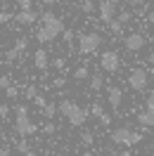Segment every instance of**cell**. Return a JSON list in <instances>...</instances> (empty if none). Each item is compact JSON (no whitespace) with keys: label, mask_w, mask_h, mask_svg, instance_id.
I'll use <instances>...</instances> for the list:
<instances>
[{"label":"cell","mask_w":154,"mask_h":156,"mask_svg":"<svg viewBox=\"0 0 154 156\" xmlns=\"http://www.w3.org/2000/svg\"><path fill=\"white\" fill-rule=\"evenodd\" d=\"M36 95H38V88H36V85H26V88H24V97H26V99H31V102H33V99H36Z\"/></svg>","instance_id":"cell-22"},{"label":"cell","mask_w":154,"mask_h":156,"mask_svg":"<svg viewBox=\"0 0 154 156\" xmlns=\"http://www.w3.org/2000/svg\"><path fill=\"white\" fill-rule=\"evenodd\" d=\"M14 130H17L19 137H31V135L38 133V126L31 121L26 104H17V107H14Z\"/></svg>","instance_id":"cell-3"},{"label":"cell","mask_w":154,"mask_h":156,"mask_svg":"<svg viewBox=\"0 0 154 156\" xmlns=\"http://www.w3.org/2000/svg\"><path fill=\"white\" fill-rule=\"evenodd\" d=\"M81 12L83 14H93V12H97V5L93 0H81Z\"/></svg>","instance_id":"cell-17"},{"label":"cell","mask_w":154,"mask_h":156,"mask_svg":"<svg viewBox=\"0 0 154 156\" xmlns=\"http://www.w3.org/2000/svg\"><path fill=\"white\" fill-rule=\"evenodd\" d=\"M26 48H29V38H17V43L12 45V50H7V55H5L7 62H14L21 52H26Z\"/></svg>","instance_id":"cell-12"},{"label":"cell","mask_w":154,"mask_h":156,"mask_svg":"<svg viewBox=\"0 0 154 156\" xmlns=\"http://www.w3.org/2000/svg\"><path fill=\"white\" fill-rule=\"evenodd\" d=\"M112 121H114V118L109 116V114H107V111H105V114H102V116H100V123H102V126H109V123H112Z\"/></svg>","instance_id":"cell-31"},{"label":"cell","mask_w":154,"mask_h":156,"mask_svg":"<svg viewBox=\"0 0 154 156\" xmlns=\"http://www.w3.org/2000/svg\"><path fill=\"white\" fill-rule=\"evenodd\" d=\"M83 156H93V151H86V154H83Z\"/></svg>","instance_id":"cell-43"},{"label":"cell","mask_w":154,"mask_h":156,"mask_svg":"<svg viewBox=\"0 0 154 156\" xmlns=\"http://www.w3.org/2000/svg\"><path fill=\"white\" fill-rule=\"evenodd\" d=\"M105 88V78H102V73L100 71H95V73H90V90H102Z\"/></svg>","instance_id":"cell-15"},{"label":"cell","mask_w":154,"mask_h":156,"mask_svg":"<svg viewBox=\"0 0 154 156\" xmlns=\"http://www.w3.org/2000/svg\"><path fill=\"white\" fill-rule=\"evenodd\" d=\"M145 45H147V36L140 33V31H133V33H128L123 38V48L128 50V52H140Z\"/></svg>","instance_id":"cell-8"},{"label":"cell","mask_w":154,"mask_h":156,"mask_svg":"<svg viewBox=\"0 0 154 156\" xmlns=\"http://www.w3.org/2000/svg\"><path fill=\"white\" fill-rule=\"evenodd\" d=\"M100 45H102V36L95 33V31L78 36V52H81V55H95Z\"/></svg>","instance_id":"cell-5"},{"label":"cell","mask_w":154,"mask_h":156,"mask_svg":"<svg viewBox=\"0 0 154 156\" xmlns=\"http://www.w3.org/2000/svg\"><path fill=\"white\" fill-rule=\"evenodd\" d=\"M64 83H67V80H64V76H59V78H55V80H52V85H48V88L62 90V88H64Z\"/></svg>","instance_id":"cell-27"},{"label":"cell","mask_w":154,"mask_h":156,"mask_svg":"<svg viewBox=\"0 0 154 156\" xmlns=\"http://www.w3.org/2000/svg\"><path fill=\"white\" fill-rule=\"evenodd\" d=\"M128 85H130L135 92H145V88L149 85V76H147V71H145L142 66L130 69V73H128Z\"/></svg>","instance_id":"cell-6"},{"label":"cell","mask_w":154,"mask_h":156,"mask_svg":"<svg viewBox=\"0 0 154 156\" xmlns=\"http://www.w3.org/2000/svg\"><path fill=\"white\" fill-rule=\"evenodd\" d=\"M88 78H90V69L86 64H78L74 69V80H88Z\"/></svg>","instance_id":"cell-16"},{"label":"cell","mask_w":154,"mask_h":156,"mask_svg":"<svg viewBox=\"0 0 154 156\" xmlns=\"http://www.w3.org/2000/svg\"><path fill=\"white\" fill-rule=\"evenodd\" d=\"M112 2H114V5H121V0H112Z\"/></svg>","instance_id":"cell-42"},{"label":"cell","mask_w":154,"mask_h":156,"mask_svg":"<svg viewBox=\"0 0 154 156\" xmlns=\"http://www.w3.org/2000/svg\"><path fill=\"white\" fill-rule=\"evenodd\" d=\"M109 140L119 147H133L138 142H142V133H138V130H133L128 126H119L109 133Z\"/></svg>","instance_id":"cell-4"},{"label":"cell","mask_w":154,"mask_h":156,"mask_svg":"<svg viewBox=\"0 0 154 156\" xmlns=\"http://www.w3.org/2000/svg\"><path fill=\"white\" fill-rule=\"evenodd\" d=\"M33 66L38 69V71H45L50 66V57H48V50L45 48H38L33 52Z\"/></svg>","instance_id":"cell-13"},{"label":"cell","mask_w":154,"mask_h":156,"mask_svg":"<svg viewBox=\"0 0 154 156\" xmlns=\"http://www.w3.org/2000/svg\"><path fill=\"white\" fill-rule=\"evenodd\" d=\"M107 104L112 109H119L123 104V90L119 85H107Z\"/></svg>","instance_id":"cell-11"},{"label":"cell","mask_w":154,"mask_h":156,"mask_svg":"<svg viewBox=\"0 0 154 156\" xmlns=\"http://www.w3.org/2000/svg\"><path fill=\"white\" fill-rule=\"evenodd\" d=\"M93 142H95V135H93L90 130H83V133H81V144L90 147V144H93Z\"/></svg>","instance_id":"cell-20"},{"label":"cell","mask_w":154,"mask_h":156,"mask_svg":"<svg viewBox=\"0 0 154 156\" xmlns=\"http://www.w3.org/2000/svg\"><path fill=\"white\" fill-rule=\"evenodd\" d=\"M88 111H90V116H95V118H100V116H102V114H105V107H102V104H100V102H95V104H93V107L88 109Z\"/></svg>","instance_id":"cell-21"},{"label":"cell","mask_w":154,"mask_h":156,"mask_svg":"<svg viewBox=\"0 0 154 156\" xmlns=\"http://www.w3.org/2000/svg\"><path fill=\"white\" fill-rule=\"evenodd\" d=\"M128 5H130V7H145L147 2H145V0H128Z\"/></svg>","instance_id":"cell-36"},{"label":"cell","mask_w":154,"mask_h":156,"mask_svg":"<svg viewBox=\"0 0 154 156\" xmlns=\"http://www.w3.org/2000/svg\"><path fill=\"white\" fill-rule=\"evenodd\" d=\"M43 114H45V118H50V121H52V116L57 114V104H55V102H45V107H43Z\"/></svg>","instance_id":"cell-18"},{"label":"cell","mask_w":154,"mask_h":156,"mask_svg":"<svg viewBox=\"0 0 154 156\" xmlns=\"http://www.w3.org/2000/svg\"><path fill=\"white\" fill-rule=\"evenodd\" d=\"M52 2H57V0H45V5H52Z\"/></svg>","instance_id":"cell-41"},{"label":"cell","mask_w":154,"mask_h":156,"mask_svg":"<svg viewBox=\"0 0 154 156\" xmlns=\"http://www.w3.org/2000/svg\"><path fill=\"white\" fill-rule=\"evenodd\" d=\"M119 156H130V154H128V151H123V154H119Z\"/></svg>","instance_id":"cell-44"},{"label":"cell","mask_w":154,"mask_h":156,"mask_svg":"<svg viewBox=\"0 0 154 156\" xmlns=\"http://www.w3.org/2000/svg\"><path fill=\"white\" fill-rule=\"evenodd\" d=\"M45 102H48V99L43 97V95H36V99H33V104H38V107H40V109L45 107Z\"/></svg>","instance_id":"cell-33"},{"label":"cell","mask_w":154,"mask_h":156,"mask_svg":"<svg viewBox=\"0 0 154 156\" xmlns=\"http://www.w3.org/2000/svg\"><path fill=\"white\" fill-rule=\"evenodd\" d=\"M0 116H2V118L10 116V107H7V104H0Z\"/></svg>","instance_id":"cell-35"},{"label":"cell","mask_w":154,"mask_h":156,"mask_svg":"<svg viewBox=\"0 0 154 156\" xmlns=\"http://www.w3.org/2000/svg\"><path fill=\"white\" fill-rule=\"evenodd\" d=\"M57 111L62 114V118L69 121V126H74V128H81L88 121V116H90V111L83 109L81 104H76L74 99H62L57 104Z\"/></svg>","instance_id":"cell-2"},{"label":"cell","mask_w":154,"mask_h":156,"mask_svg":"<svg viewBox=\"0 0 154 156\" xmlns=\"http://www.w3.org/2000/svg\"><path fill=\"white\" fill-rule=\"evenodd\" d=\"M145 109L154 111V95H149V97H147V102H145Z\"/></svg>","instance_id":"cell-34"},{"label":"cell","mask_w":154,"mask_h":156,"mask_svg":"<svg viewBox=\"0 0 154 156\" xmlns=\"http://www.w3.org/2000/svg\"><path fill=\"white\" fill-rule=\"evenodd\" d=\"M19 10H33V2L31 0H19Z\"/></svg>","instance_id":"cell-30"},{"label":"cell","mask_w":154,"mask_h":156,"mask_svg":"<svg viewBox=\"0 0 154 156\" xmlns=\"http://www.w3.org/2000/svg\"><path fill=\"white\" fill-rule=\"evenodd\" d=\"M38 19H40V14L36 10H19L14 14V21H17L19 26H33Z\"/></svg>","instance_id":"cell-10"},{"label":"cell","mask_w":154,"mask_h":156,"mask_svg":"<svg viewBox=\"0 0 154 156\" xmlns=\"http://www.w3.org/2000/svg\"><path fill=\"white\" fill-rule=\"evenodd\" d=\"M138 123H140V126H147V128H154V111H149V109L140 111V114H138Z\"/></svg>","instance_id":"cell-14"},{"label":"cell","mask_w":154,"mask_h":156,"mask_svg":"<svg viewBox=\"0 0 154 156\" xmlns=\"http://www.w3.org/2000/svg\"><path fill=\"white\" fill-rule=\"evenodd\" d=\"M5 95H7L10 99H17V97H19V88H14V85H7V88H5Z\"/></svg>","instance_id":"cell-25"},{"label":"cell","mask_w":154,"mask_h":156,"mask_svg":"<svg viewBox=\"0 0 154 156\" xmlns=\"http://www.w3.org/2000/svg\"><path fill=\"white\" fill-rule=\"evenodd\" d=\"M116 19L121 21V24H128V21L133 19V12H130V10H121V12H119V17H116Z\"/></svg>","instance_id":"cell-23"},{"label":"cell","mask_w":154,"mask_h":156,"mask_svg":"<svg viewBox=\"0 0 154 156\" xmlns=\"http://www.w3.org/2000/svg\"><path fill=\"white\" fill-rule=\"evenodd\" d=\"M50 66L57 69V71H64V69H67V62H64L62 57H57V59H52V64H50Z\"/></svg>","instance_id":"cell-24"},{"label":"cell","mask_w":154,"mask_h":156,"mask_svg":"<svg viewBox=\"0 0 154 156\" xmlns=\"http://www.w3.org/2000/svg\"><path fill=\"white\" fill-rule=\"evenodd\" d=\"M0 156H12V149L10 147H0Z\"/></svg>","instance_id":"cell-37"},{"label":"cell","mask_w":154,"mask_h":156,"mask_svg":"<svg viewBox=\"0 0 154 156\" xmlns=\"http://www.w3.org/2000/svg\"><path fill=\"white\" fill-rule=\"evenodd\" d=\"M107 26H109V31H112V33H114V36H121V33H123V24H121V21H119V19H114V21H109V24H107Z\"/></svg>","instance_id":"cell-19"},{"label":"cell","mask_w":154,"mask_h":156,"mask_svg":"<svg viewBox=\"0 0 154 156\" xmlns=\"http://www.w3.org/2000/svg\"><path fill=\"white\" fill-rule=\"evenodd\" d=\"M24 156H38V154H36V151H31V149H29V151H26Z\"/></svg>","instance_id":"cell-39"},{"label":"cell","mask_w":154,"mask_h":156,"mask_svg":"<svg viewBox=\"0 0 154 156\" xmlns=\"http://www.w3.org/2000/svg\"><path fill=\"white\" fill-rule=\"evenodd\" d=\"M100 66H102V71H107V73H116L119 66H121V57H119V52H116V50H107V52H102V57H100Z\"/></svg>","instance_id":"cell-7"},{"label":"cell","mask_w":154,"mask_h":156,"mask_svg":"<svg viewBox=\"0 0 154 156\" xmlns=\"http://www.w3.org/2000/svg\"><path fill=\"white\" fill-rule=\"evenodd\" d=\"M147 19H149V21H154V12H149V17H147Z\"/></svg>","instance_id":"cell-40"},{"label":"cell","mask_w":154,"mask_h":156,"mask_svg":"<svg viewBox=\"0 0 154 156\" xmlns=\"http://www.w3.org/2000/svg\"><path fill=\"white\" fill-rule=\"evenodd\" d=\"M0 104H2V102H0Z\"/></svg>","instance_id":"cell-45"},{"label":"cell","mask_w":154,"mask_h":156,"mask_svg":"<svg viewBox=\"0 0 154 156\" xmlns=\"http://www.w3.org/2000/svg\"><path fill=\"white\" fill-rule=\"evenodd\" d=\"M14 17H12V12H0V24H7V21H12Z\"/></svg>","instance_id":"cell-29"},{"label":"cell","mask_w":154,"mask_h":156,"mask_svg":"<svg viewBox=\"0 0 154 156\" xmlns=\"http://www.w3.org/2000/svg\"><path fill=\"white\" fill-rule=\"evenodd\" d=\"M62 31H64V21L59 19L57 14L52 10L43 12L38 19V31H36V40L38 43H52V40H57L62 36Z\"/></svg>","instance_id":"cell-1"},{"label":"cell","mask_w":154,"mask_h":156,"mask_svg":"<svg viewBox=\"0 0 154 156\" xmlns=\"http://www.w3.org/2000/svg\"><path fill=\"white\" fill-rule=\"evenodd\" d=\"M116 7H119V5H114L112 0H100V2H97V17H100V21H102V24L114 21L116 19Z\"/></svg>","instance_id":"cell-9"},{"label":"cell","mask_w":154,"mask_h":156,"mask_svg":"<svg viewBox=\"0 0 154 156\" xmlns=\"http://www.w3.org/2000/svg\"><path fill=\"white\" fill-rule=\"evenodd\" d=\"M55 130H57V126H55L52 121H48V123H43V133H45V135H52Z\"/></svg>","instance_id":"cell-28"},{"label":"cell","mask_w":154,"mask_h":156,"mask_svg":"<svg viewBox=\"0 0 154 156\" xmlns=\"http://www.w3.org/2000/svg\"><path fill=\"white\" fill-rule=\"evenodd\" d=\"M7 85H12V80H10L7 76H0V90H5Z\"/></svg>","instance_id":"cell-32"},{"label":"cell","mask_w":154,"mask_h":156,"mask_svg":"<svg viewBox=\"0 0 154 156\" xmlns=\"http://www.w3.org/2000/svg\"><path fill=\"white\" fill-rule=\"evenodd\" d=\"M149 64H152V66H154V50H152V52H149Z\"/></svg>","instance_id":"cell-38"},{"label":"cell","mask_w":154,"mask_h":156,"mask_svg":"<svg viewBox=\"0 0 154 156\" xmlns=\"http://www.w3.org/2000/svg\"><path fill=\"white\" fill-rule=\"evenodd\" d=\"M0 76H2V73H0Z\"/></svg>","instance_id":"cell-46"},{"label":"cell","mask_w":154,"mask_h":156,"mask_svg":"<svg viewBox=\"0 0 154 156\" xmlns=\"http://www.w3.org/2000/svg\"><path fill=\"white\" fill-rule=\"evenodd\" d=\"M31 147H29V142H26V137H21L19 142H17V151H21V154H26Z\"/></svg>","instance_id":"cell-26"}]
</instances>
